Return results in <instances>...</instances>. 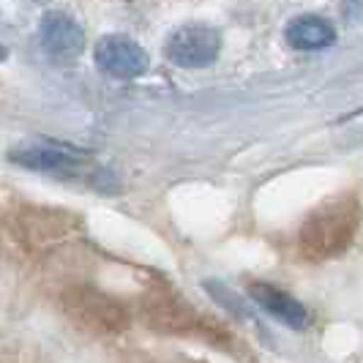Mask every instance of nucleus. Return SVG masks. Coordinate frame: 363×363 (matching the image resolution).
I'll use <instances>...</instances> for the list:
<instances>
[{
	"label": "nucleus",
	"mask_w": 363,
	"mask_h": 363,
	"mask_svg": "<svg viewBox=\"0 0 363 363\" xmlns=\"http://www.w3.org/2000/svg\"><path fill=\"white\" fill-rule=\"evenodd\" d=\"M287 41H290V47L301 50V52H317L336 41V30L328 19L317 17V14H303L287 25Z\"/></svg>",
	"instance_id": "obj_9"
},
{
	"label": "nucleus",
	"mask_w": 363,
	"mask_h": 363,
	"mask_svg": "<svg viewBox=\"0 0 363 363\" xmlns=\"http://www.w3.org/2000/svg\"><path fill=\"white\" fill-rule=\"evenodd\" d=\"M361 202L355 197H339L317 208L301 227V252L309 259H330L345 255L361 227Z\"/></svg>",
	"instance_id": "obj_1"
},
{
	"label": "nucleus",
	"mask_w": 363,
	"mask_h": 363,
	"mask_svg": "<svg viewBox=\"0 0 363 363\" xmlns=\"http://www.w3.org/2000/svg\"><path fill=\"white\" fill-rule=\"evenodd\" d=\"M249 295L271 314L273 320L284 323L287 328H298L301 330V328H306V323H309L306 306L301 301H295L290 292L279 290L273 284H265V281H255V284H249Z\"/></svg>",
	"instance_id": "obj_8"
},
{
	"label": "nucleus",
	"mask_w": 363,
	"mask_h": 363,
	"mask_svg": "<svg viewBox=\"0 0 363 363\" xmlns=\"http://www.w3.org/2000/svg\"><path fill=\"white\" fill-rule=\"evenodd\" d=\"M9 159L25 169H36V172H47L57 178H74L85 169L88 153L63 145V143H55V140H30V143H19L11 147Z\"/></svg>",
	"instance_id": "obj_4"
},
{
	"label": "nucleus",
	"mask_w": 363,
	"mask_h": 363,
	"mask_svg": "<svg viewBox=\"0 0 363 363\" xmlns=\"http://www.w3.org/2000/svg\"><path fill=\"white\" fill-rule=\"evenodd\" d=\"M221 38L208 25H186L167 41V57L181 69H205L218 57Z\"/></svg>",
	"instance_id": "obj_5"
},
{
	"label": "nucleus",
	"mask_w": 363,
	"mask_h": 363,
	"mask_svg": "<svg viewBox=\"0 0 363 363\" xmlns=\"http://www.w3.org/2000/svg\"><path fill=\"white\" fill-rule=\"evenodd\" d=\"M96 63L115 79H134L147 72V52L128 36H104L96 44Z\"/></svg>",
	"instance_id": "obj_6"
},
{
	"label": "nucleus",
	"mask_w": 363,
	"mask_h": 363,
	"mask_svg": "<svg viewBox=\"0 0 363 363\" xmlns=\"http://www.w3.org/2000/svg\"><path fill=\"white\" fill-rule=\"evenodd\" d=\"M143 314L145 323L159 333H169V336H197V333H216L221 336V330L213 328L194 306H189L178 292L169 290H150L143 301Z\"/></svg>",
	"instance_id": "obj_3"
},
{
	"label": "nucleus",
	"mask_w": 363,
	"mask_h": 363,
	"mask_svg": "<svg viewBox=\"0 0 363 363\" xmlns=\"http://www.w3.org/2000/svg\"><path fill=\"white\" fill-rule=\"evenodd\" d=\"M38 36H41V47L55 57H74L85 47L82 28L63 11H47L41 17Z\"/></svg>",
	"instance_id": "obj_7"
},
{
	"label": "nucleus",
	"mask_w": 363,
	"mask_h": 363,
	"mask_svg": "<svg viewBox=\"0 0 363 363\" xmlns=\"http://www.w3.org/2000/svg\"><path fill=\"white\" fill-rule=\"evenodd\" d=\"M3 57H6V47H3V44H0V60H3Z\"/></svg>",
	"instance_id": "obj_11"
},
{
	"label": "nucleus",
	"mask_w": 363,
	"mask_h": 363,
	"mask_svg": "<svg viewBox=\"0 0 363 363\" xmlns=\"http://www.w3.org/2000/svg\"><path fill=\"white\" fill-rule=\"evenodd\" d=\"M22 235L28 238L30 249H52L72 235V218L50 216L47 221L36 213L22 216Z\"/></svg>",
	"instance_id": "obj_10"
},
{
	"label": "nucleus",
	"mask_w": 363,
	"mask_h": 363,
	"mask_svg": "<svg viewBox=\"0 0 363 363\" xmlns=\"http://www.w3.org/2000/svg\"><path fill=\"white\" fill-rule=\"evenodd\" d=\"M63 309L82 328L93 333H123L128 328V311L107 292L91 284H74L63 292Z\"/></svg>",
	"instance_id": "obj_2"
}]
</instances>
